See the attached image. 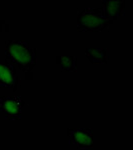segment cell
<instances>
[{
  "mask_svg": "<svg viewBox=\"0 0 133 150\" xmlns=\"http://www.w3.org/2000/svg\"><path fill=\"white\" fill-rule=\"evenodd\" d=\"M2 105H3V97L0 96V112H2Z\"/></svg>",
  "mask_w": 133,
  "mask_h": 150,
  "instance_id": "cell-9",
  "label": "cell"
},
{
  "mask_svg": "<svg viewBox=\"0 0 133 150\" xmlns=\"http://www.w3.org/2000/svg\"><path fill=\"white\" fill-rule=\"evenodd\" d=\"M101 8L104 12L105 16L111 22L118 20L122 17L125 11V1H113V0H102Z\"/></svg>",
  "mask_w": 133,
  "mask_h": 150,
  "instance_id": "cell-6",
  "label": "cell"
},
{
  "mask_svg": "<svg viewBox=\"0 0 133 150\" xmlns=\"http://www.w3.org/2000/svg\"><path fill=\"white\" fill-rule=\"evenodd\" d=\"M5 23L3 20H0V32L2 31V29H3V24Z\"/></svg>",
  "mask_w": 133,
  "mask_h": 150,
  "instance_id": "cell-10",
  "label": "cell"
},
{
  "mask_svg": "<svg viewBox=\"0 0 133 150\" xmlns=\"http://www.w3.org/2000/svg\"><path fill=\"white\" fill-rule=\"evenodd\" d=\"M5 58L25 74L26 80H32V70L37 63V51L28 41L9 39L5 44Z\"/></svg>",
  "mask_w": 133,
  "mask_h": 150,
  "instance_id": "cell-1",
  "label": "cell"
},
{
  "mask_svg": "<svg viewBox=\"0 0 133 150\" xmlns=\"http://www.w3.org/2000/svg\"><path fill=\"white\" fill-rule=\"evenodd\" d=\"M85 56L92 64L108 63V50L106 47H87Z\"/></svg>",
  "mask_w": 133,
  "mask_h": 150,
  "instance_id": "cell-7",
  "label": "cell"
},
{
  "mask_svg": "<svg viewBox=\"0 0 133 150\" xmlns=\"http://www.w3.org/2000/svg\"><path fill=\"white\" fill-rule=\"evenodd\" d=\"M19 87V77L14 65L5 61H0V88H8L16 91Z\"/></svg>",
  "mask_w": 133,
  "mask_h": 150,
  "instance_id": "cell-4",
  "label": "cell"
},
{
  "mask_svg": "<svg viewBox=\"0 0 133 150\" xmlns=\"http://www.w3.org/2000/svg\"><path fill=\"white\" fill-rule=\"evenodd\" d=\"M56 64L61 67L64 72H76L77 58L75 55H57Z\"/></svg>",
  "mask_w": 133,
  "mask_h": 150,
  "instance_id": "cell-8",
  "label": "cell"
},
{
  "mask_svg": "<svg viewBox=\"0 0 133 150\" xmlns=\"http://www.w3.org/2000/svg\"><path fill=\"white\" fill-rule=\"evenodd\" d=\"M67 136L69 143L74 145L79 150H92L93 131L87 127L67 128Z\"/></svg>",
  "mask_w": 133,
  "mask_h": 150,
  "instance_id": "cell-3",
  "label": "cell"
},
{
  "mask_svg": "<svg viewBox=\"0 0 133 150\" xmlns=\"http://www.w3.org/2000/svg\"><path fill=\"white\" fill-rule=\"evenodd\" d=\"M25 106V101L19 96H5L3 97L2 112L8 120H19L21 118V110Z\"/></svg>",
  "mask_w": 133,
  "mask_h": 150,
  "instance_id": "cell-5",
  "label": "cell"
},
{
  "mask_svg": "<svg viewBox=\"0 0 133 150\" xmlns=\"http://www.w3.org/2000/svg\"><path fill=\"white\" fill-rule=\"evenodd\" d=\"M112 24L113 22L106 17L101 7H87L77 15L78 32H101Z\"/></svg>",
  "mask_w": 133,
  "mask_h": 150,
  "instance_id": "cell-2",
  "label": "cell"
}]
</instances>
